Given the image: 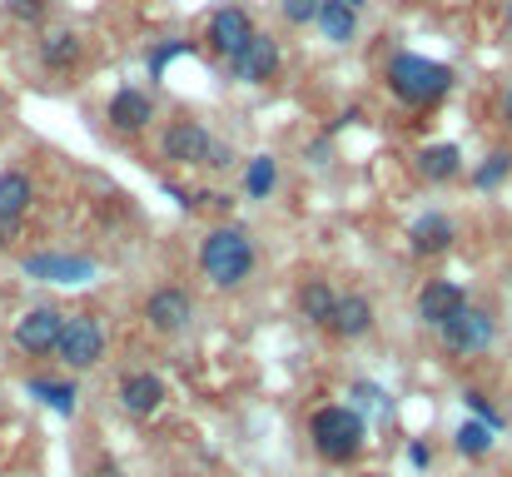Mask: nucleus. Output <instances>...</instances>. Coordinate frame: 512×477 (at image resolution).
I'll use <instances>...</instances> for the list:
<instances>
[{"label":"nucleus","mask_w":512,"mask_h":477,"mask_svg":"<svg viewBox=\"0 0 512 477\" xmlns=\"http://www.w3.org/2000/svg\"><path fill=\"white\" fill-rule=\"evenodd\" d=\"M309 438H314V453L334 468H348L363 458L368 448V423L353 403H334V408H319L314 423H309Z\"/></svg>","instance_id":"1"},{"label":"nucleus","mask_w":512,"mask_h":477,"mask_svg":"<svg viewBox=\"0 0 512 477\" xmlns=\"http://www.w3.org/2000/svg\"><path fill=\"white\" fill-rule=\"evenodd\" d=\"M383 80H388V90H393L403 105H418V110H423V105H438V100L453 90V65L403 50V55H393V60H388Z\"/></svg>","instance_id":"2"},{"label":"nucleus","mask_w":512,"mask_h":477,"mask_svg":"<svg viewBox=\"0 0 512 477\" xmlns=\"http://www.w3.org/2000/svg\"><path fill=\"white\" fill-rule=\"evenodd\" d=\"M199 269L214 289H239L249 274H254V239L239 229V224H224L214 229L204 244H199Z\"/></svg>","instance_id":"3"},{"label":"nucleus","mask_w":512,"mask_h":477,"mask_svg":"<svg viewBox=\"0 0 512 477\" xmlns=\"http://www.w3.org/2000/svg\"><path fill=\"white\" fill-rule=\"evenodd\" d=\"M55 353H60L70 368H95V363L105 358V328H100V318L95 314H70L65 318V328H60Z\"/></svg>","instance_id":"4"},{"label":"nucleus","mask_w":512,"mask_h":477,"mask_svg":"<svg viewBox=\"0 0 512 477\" xmlns=\"http://www.w3.org/2000/svg\"><path fill=\"white\" fill-rule=\"evenodd\" d=\"M438 333H443V348H448V353L473 358V353H483V348L498 338V318L488 314V309H473V304H468L458 318H448Z\"/></svg>","instance_id":"5"},{"label":"nucleus","mask_w":512,"mask_h":477,"mask_svg":"<svg viewBox=\"0 0 512 477\" xmlns=\"http://www.w3.org/2000/svg\"><path fill=\"white\" fill-rule=\"evenodd\" d=\"M259 30H254V20H249V10L244 5H219L214 15H209V30H204V40H209V50L229 65L249 40H254Z\"/></svg>","instance_id":"6"},{"label":"nucleus","mask_w":512,"mask_h":477,"mask_svg":"<svg viewBox=\"0 0 512 477\" xmlns=\"http://www.w3.org/2000/svg\"><path fill=\"white\" fill-rule=\"evenodd\" d=\"M25 274L40 279V284H90L100 274V264L85 259V254H30Z\"/></svg>","instance_id":"7"},{"label":"nucleus","mask_w":512,"mask_h":477,"mask_svg":"<svg viewBox=\"0 0 512 477\" xmlns=\"http://www.w3.org/2000/svg\"><path fill=\"white\" fill-rule=\"evenodd\" d=\"M60 328H65V314H60V309H50V304H40V309H30V314L15 323V348H20V353L45 358V353H55Z\"/></svg>","instance_id":"8"},{"label":"nucleus","mask_w":512,"mask_h":477,"mask_svg":"<svg viewBox=\"0 0 512 477\" xmlns=\"http://www.w3.org/2000/svg\"><path fill=\"white\" fill-rule=\"evenodd\" d=\"M229 75H234V80H244V85H269V80L279 75V40L254 35V40L229 60Z\"/></svg>","instance_id":"9"},{"label":"nucleus","mask_w":512,"mask_h":477,"mask_svg":"<svg viewBox=\"0 0 512 477\" xmlns=\"http://www.w3.org/2000/svg\"><path fill=\"white\" fill-rule=\"evenodd\" d=\"M463 309H468V294L453 279H428L418 289V323H428V328H443L448 318H458Z\"/></svg>","instance_id":"10"},{"label":"nucleus","mask_w":512,"mask_h":477,"mask_svg":"<svg viewBox=\"0 0 512 477\" xmlns=\"http://www.w3.org/2000/svg\"><path fill=\"white\" fill-rule=\"evenodd\" d=\"M145 318H150V328L155 333H184L189 328V318H194V299L184 294V289H155L150 299H145Z\"/></svg>","instance_id":"11"},{"label":"nucleus","mask_w":512,"mask_h":477,"mask_svg":"<svg viewBox=\"0 0 512 477\" xmlns=\"http://www.w3.org/2000/svg\"><path fill=\"white\" fill-rule=\"evenodd\" d=\"M209 145H214V135L199 120H174L170 130H165V140H160V150H165L170 164H204Z\"/></svg>","instance_id":"12"},{"label":"nucleus","mask_w":512,"mask_h":477,"mask_svg":"<svg viewBox=\"0 0 512 477\" xmlns=\"http://www.w3.org/2000/svg\"><path fill=\"white\" fill-rule=\"evenodd\" d=\"M453 239H458V229L443 209H428L408 224V249L413 254H443V249H453Z\"/></svg>","instance_id":"13"},{"label":"nucleus","mask_w":512,"mask_h":477,"mask_svg":"<svg viewBox=\"0 0 512 477\" xmlns=\"http://www.w3.org/2000/svg\"><path fill=\"white\" fill-rule=\"evenodd\" d=\"M165 398H170V388H165L160 373H130V378L120 383V403H125V413H135V418L160 413Z\"/></svg>","instance_id":"14"},{"label":"nucleus","mask_w":512,"mask_h":477,"mask_svg":"<svg viewBox=\"0 0 512 477\" xmlns=\"http://www.w3.org/2000/svg\"><path fill=\"white\" fill-rule=\"evenodd\" d=\"M329 333H334V338H343V343L368 338V333H373V304H368L363 294H339L334 318H329Z\"/></svg>","instance_id":"15"},{"label":"nucleus","mask_w":512,"mask_h":477,"mask_svg":"<svg viewBox=\"0 0 512 477\" xmlns=\"http://www.w3.org/2000/svg\"><path fill=\"white\" fill-rule=\"evenodd\" d=\"M30 199H35V184H30V174H20V169H5V174H0V229H5V234H15V229H20V219H25Z\"/></svg>","instance_id":"16"},{"label":"nucleus","mask_w":512,"mask_h":477,"mask_svg":"<svg viewBox=\"0 0 512 477\" xmlns=\"http://www.w3.org/2000/svg\"><path fill=\"white\" fill-rule=\"evenodd\" d=\"M155 120V100L145 95V90H115V100H110V125L120 130V135H135V130H145Z\"/></svg>","instance_id":"17"},{"label":"nucleus","mask_w":512,"mask_h":477,"mask_svg":"<svg viewBox=\"0 0 512 477\" xmlns=\"http://www.w3.org/2000/svg\"><path fill=\"white\" fill-rule=\"evenodd\" d=\"M458 169H463V150H458V145H448V140H443V145H423V150H418V174H423L428 184H448Z\"/></svg>","instance_id":"18"},{"label":"nucleus","mask_w":512,"mask_h":477,"mask_svg":"<svg viewBox=\"0 0 512 477\" xmlns=\"http://www.w3.org/2000/svg\"><path fill=\"white\" fill-rule=\"evenodd\" d=\"M314 20H319V30H324V40H329V45H348V40L358 35V10H353V5H343V0H324Z\"/></svg>","instance_id":"19"},{"label":"nucleus","mask_w":512,"mask_h":477,"mask_svg":"<svg viewBox=\"0 0 512 477\" xmlns=\"http://www.w3.org/2000/svg\"><path fill=\"white\" fill-rule=\"evenodd\" d=\"M334 304H339V294L324 284V279H309V284H299V318H309V323H319V328H329V318H334Z\"/></svg>","instance_id":"20"},{"label":"nucleus","mask_w":512,"mask_h":477,"mask_svg":"<svg viewBox=\"0 0 512 477\" xmlns=\"http://www.w3.org/2000/svg\"><path fill=\"white\" fill-rule=\"evenodd\" d=\"M25 388H30V398H40V403H45V408H55L60 418H70V413H75V403H80L75 383H60V378H30Z\"/></svg>","instance_id":"21"},{"label":"nucleus","mask_w":512,"mask_h":477,"mask_svg":"<svg viewBox=\"0 0 512 477\" xmlns=\"http://www.w3.org/2000/svg\"><path fill=\"white\" fill-rule=\"evenodd\" d=\"M80 35L75 30H55V35H45V45H40V60L50 65V70H70L75 60H80Z\"/></svg>","instance_id":"22"},{"label":"nucleus","mask_w":512,"mask_h":477,"mask_svg":"<svg viewBox=\"0 0 512 477\" xmlns=\"http://www.w3.org/2000/svg\"><path fill=\"white\" fill-rule=\"evenodd\" d=\"M493 443H498V433H493L488 423H478V418H468V423L453 433V448H458L463 458H488Z\"/></svg>","instance_id":"23"},{"label":"nucleus","mask_w":512,"mask_h":477,"mask_svg":"<svg viewBox=\"0 0 512 477\" xmlns=\"http://www.w3.org/2000/svg\"><path fill=\"white\" fill-rule=\"evenodd\" d=\"M274 184H279V164H274V155L249 159V169H244V194H249V199H269Z\"/></svg>","instance_id":"24"},{"label":"nucleus","mask_w":512,"mask_h":477,"mask_svg":"<svg viewBox=\"0 0 512 477\" xmlns=\"http://www.w3.org/2000/svg\"><path fill=\"white\" fill-rule=\"evenodd\" d=\"M508 174H512V155L508 150H493L473 169V189H498V184H508Z\"/></svg>","instance_id":"25"},{"label":"nucleus","mask_w":512,"mask_h":477,"mask_svg":"<svg viewBox=\"0 0 512 477\" xmlns=\"http://www.w3.org/2000/svg\"><path fill=\"white\" fill-rule=\"evenodd\" d=\"M194 50H199L194 40H160V45H150V55H145V65H150V80H160L170 60H179V55H194Z\"/></svg>","instance_id":"26"},{"label":"nucleus","mask_w":512,"mask_h":477,"mask_svg":"<svg viewBox=\"0 0 512 477\" xmlns=\"http://www.w3.org/2000/svg\"><path fill=\"white\" fill-rule=\"evenodd\" d=\"M463 408H468V413H473L478 423H488L493 433L503 428V413H498V408L488 403V393H478V388H468V393H463Z\"/></svg>","instance_id":"27"},{"label":"nucleus","mask_w":512,"mask_h":477,"mask_svg":"<svg viewBox=\"0 0 512 477\" xmlns=\"http://www.w3.org/2000/svg\"><path fill=\"white\" fill-rule=\"evenodd\" d=\"M319 5H324V0H279V10H284L289 25H309V20L319 15Z\"/></svg>","instance_id":"28"},{"label":"nucleus","mask_w":512,"mask_h":477,"mask_svg":"<svg viewBox=\"0 0 512 477\" xmlns=\"http://www.w3.org/2000/svg\"><path fill=\"white\" fill-rule=\"evenodd\" d=\"M5 10H10L15 20H40V15H45V0H5Z\"/></svg>","instance_id":"29"},{"label":"nucleus","mask_w":512,"mask_h":477,"mask_svg":"<svg viewBox=\"0 0 512 477\" xmlns=\"http://www.w3.org/2000/svg\"><path fill=\"white\" fill-rule=\"evenodd\" d=\"M408 463H413V468H428V463H433V448H428V443H408Z\"/></svg>","instance_id":"30"},{"label":"nucleus","mask_w":512,"mask_h":477,"mask_svg":"<svg viewBox=\"0 0 512 477\" xmlns=\"http://www.w3.org/2000/svg\"><path fill=\"white\" fill-rule=\"evenodd\" d=\"M229 150H224V145H219V140H214V145H209V159H204V164H214V169H229Z\"/></svg>","instance_id":"31"},{"label":"nucleus","mask_w":512,"mask_h":477,"mask_svg":"<svg viewBox=\"0 0 512 477\" xmlns=\"http://www.w3.org/2000/svg\"><path fill=\"white\" fill-rule=\"evenodd\" d=\"M503 120H508V125H512V85H508V90H503Z\"/></svg>","instance_id":"32"},{"label":"nucleus","mask_w":512,"mask_h":477,"mask_svg":"<svg viewBox=\"0 0 512 477\" xmlns=\"http://www.w3.org/2000/svg\"><path fill=\"white\" fill-rule=\"evenodd\" d=\"M343 5H353V10H358V5H363V0H343Z\"/></svg>","instance_id":"33"},{"label":"nucleus","mask_w":512,"mask_h":477,"mask_svg":"<svg viewBox=\"0 0 512 477\" xmlns=\"http://www.w3.org/2000/svg\"><path fill=\"white\" fill-rule=\"evenodd\" d=\"M508 30H512V5H508Z\"/></svg>","instance_id":"34"}]
</instances>
